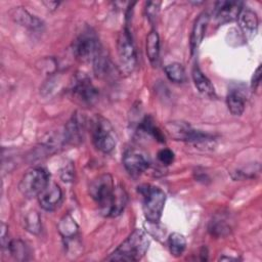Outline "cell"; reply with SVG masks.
Instances as JSON below:
<instances>
[{
    "instance_id": "cell-1",
    "label": "cell",
    "mask_w": 262,
    "mask_h": 262,
    "mask_svg": "<svg viewBox=\"0 0 262 262\" xmlns=\"http://www.w3.org/2000/svg\"><path fill=\"white\" fill-rule=\"evenodd\" d=\"M149 238L142 229H135L108 257L107 261H138L149 247Z\"/></svg>"
},
{
    "instance_id": "cell-2",
    "label": "cell",
    "mask_w": 262,
    "mask_h": 262,
    "mask_svg": "<svg viewBox=\"0 0 262 262\" xmlns=\"http://www.w3.org/2000/svg\"><path fill=\"white\" fill-rule=\"evenodd\" d=\"M142 199V210L147 221L158 223L162 217L166 202V193L158 186L142 184L138 187Z\"/></svg>"
},
{
    "instance_id": "cell-3",
    "label": "cell",
    "mask_w": 262,
    "mask_h": 262,
    "mask_svg": "<svg viewBox=\"0 0 262 262\" xmlns=\"http://www.w3.org/2000/svg\"><path fill=\"white\" fill-rule=\"evenodd\" d=\"M113 177L110 174H101L93 179L89 185V193L96 202L103 216L106 215L116 191Z\"/></svg>"
},
{
    "instance_id": "cell-4",
    "label": "cell",
    "mask_w": 262,
    "mask_h": 262,
    "mask_svg": "<svg viewBox=\"0 0 262 262\" xmlns=\"http://www.w3.org/2000/svg\"><path fill=\"white\" fill-rule=\"evenodd\" d=\"M91 135L94 146L103 154H110L116 146V136L108 120L96 116L91 122Z\"/></svg>"
},
{
    "instance_id": "cell-5",
    "label": "cell",
    "mask_w": 262,
    "mask_h": 262,
    "mask_svg": "<svg viewBox=\"0 0 262 262\" xmlns=\"http://www.w3.org/2000/svg\"><path fill=\"white\" fill-rule=\"evenodd\" d=\"M49 183V174L42 167L29 169L18 183V189L26 198H36Z\"/></svg>"
},
{
    "instance_id": "cell-6",
    "label": "cell",
    "mask_w": 262,
    "mask_h": 262,
    "mask_svg": "<svg viewBox=\"0 0 262 262\" xmlns=\"http://www.w3.org/2000/svg\"><path fill=\"white\" fill-rule=\"evenodd\" d=\"M101 51L98 39L91 30L84 31L73 42V53L82 62H93Z\"/></svg>"
},
{
    "instance_id": "cell-7",
    "label": "cell",
    "mask_w": 262,
    "mask_h": 262,
    "mask_svg": "<svg viewBox=\"0 0 262 262\" xmlns=\"http://www.w3.org/2000/svg\"><path fill=\"white\" fill-rule=\"evenodd\" d=\"M117 51L121 73L124 75L131 74L136 67V51L132 42V37L127 28L119 35Z\"/></svg>"
},
{
    "instance_id": "cell-8",
    "label": "cell",
    "mask_w": 262,
    "mask_h": 262,
    "mask_svg": "<svg viewBox=\"0 0 262 262\" xmlns=\"http://www.w3.org/2000/svg\"><path fill=\"white\" fill-rule=\"evenodd\" d=\"M72 97L83 105H92L98 98V90L91 80L84 74H79L74 78L71 86Z\"/></svg>"
},
{
    "instance_id": "cell-9",
    "label": "cell",
    "mask_w": 262,
    "mask_h": 262,
    "mask_svg": "<svg viewBox=\"0 0 262 262\" xmlns=\"http://www.w3.org/2000/svg\"><path fill=\"white\" fill-rule=\"evenodd\" d=\"M166 130L169 135L176 139L189 142H204L212 138L208 133L193 129L189 124L182 121L169 122L166 125Z\"/></svg>"
},
{
    "instance_id": "cell-10",
    "label": "cell",
    "mask_w": 262,
    "mask_h": 262,
    "mask_svg": "<svg viewBox=\"0 0 262 262\" xmlns=\"http://www.w3.org/2000/svg\"><path fill=\"white\" fill-rule=\"evenodd\" d=\"M123 165L131 176L137 177L148 168L149 161L142 152L133 148H129L124 152Z\"/></svg>"
},
{
    "instance_id": "cell-11",
    "label": "cell",
    "mask_w": 262,
    "mask_h": 262,
    "mask_svg": "<svg viewBox=\"0 0 262 262\" xmlns=\"http://www.w3.org/2000/svg\"><path fill=\"white\" fill-rule=\"evenodd\" d=\"M85 123V118L76 112L64 127L63 142L74 145L79 144L84 137Z\"/></svg>"
},
{
    "instance_id": "cell-12",
    "label": "cell",
    "mask_w": 262,
    "mask_h": 262,
    "mask_svg": "<svg viewBox=\"0 0 262 262\" xmlns=\"http://www.w3.org/2000/svg\"><path fill=\"white\" fill-rule=\"evenodd\" d=\"M243 9L241 1H218L215 4V18L219 25L237 19Z\"/></svg>"
},
{
    "instance_id": "cell-13",
    "label": "cell",
    "mask_w": 262,
    "mask_h": 262,
    "mask_svg": "<svg viewBox=\"0 0 262 262\" xmlns=\"http://www.w3.org/2000/svg\"><path fill=\"white\" fill-rule=\"evenodd\" d=\"M37 198L42 209L53 211L58 208L62 202V191L57 183L49 182Z\"/></svg>"
},
{
    "instance_id": "cell-14",
    "label": "cell",
    "mask_w": 262,
    "mask_h": 262,
    "mask_svg": "<svg viewBox=\"0 0 262 262\" xmlns=\"http://www.w3.org/2000/svg\"><path fill=\"white\" fill-rule=\"evenodd\" d=\"M237 20L239 29L247 39H250L256 35L258 31V17L256 12L248 7H243Z\"/></svg>"
},
{
    "instance_id": "cell-15",
    "label": "cell",
    "mask_w": 262,
    "mask_h": 262,
    "mask_svg": "<svg viewBox=\"0 0 262 262\" xmlns=\"http://www.w3.org/2000/svg\"><path fill=\"white\" fill-rule=\"evenodd\" d=\"M210 20V15L208 12L203 11L195 19L193 27H192V31H191V35H190V50L191 53H193L199 46L201 45L204 37H205V33L208 27Z\"/></svg>"
},
{
    "instance_id": "cell-16",
    "label": "cell",
    "mask_w": 262,
    "mask_h": 262,
    "mask_svg": "<svg viewBox=\"0 0 262 262\" xmlns=\"http://www.w3.org/2000/svg\"><path fill=\"white\" fill-rule=\"evenodd\" d=\"M193 83L203 95L208 97H214L215 96V89L209 78L201 71V69L198 66H194L191 72Z\"/></svg>"
},
{
    "instance_id": "cell-17",
    "label": "cell",
    "mask_w": 262,
    "mask_h": 262,
    "mask_svg": "<svg viewBox=\"0 0 262 262\" xmlns=\"http://www.w3.org/2000/svg\"><path fill=\"white\" fill-rule=\"evenodd\" d=\"M128 201V195L121 185L116 186V191L113 196L111 206L105 217H117L119 216L125 209Z\"/></svg>"
},
{
    "instance_id": "cell-18",
    "label": "cell",
    "mask_w": 262,
    "mask_h": 262,
    "mask_svg": "<svg viewBox=\"0 0 262 262\" xmlns=\"http://www.w3.org/2000/svg\"><path fill=\"white\" fill-rule=\"evenodd\" d=\"M12 17L21 26H25L32 30H40L43 27V23L39 18L32 15L26 9H23L20 7L13 9Z\"/></svg>"
},
{
    "instance_id": "cell-19",
    "label": "cell",
    "mask_w": 262,
    "mask_h": 262,
    "mask_svg": "<svg viewBox=\"0 0 262 262\" xmlns=\"http://www.w3.org/2000/svg\"><path fill=\"white\" fill-rule=\"evenodd\" d=\"M229 112L233 116H241L245 111V96L238 90H230L226 97Z\"/></svg>"
},
{
    "instance_id": "cell-20",
    "label": "cell",
    "mask_w": 262,
    "mask_h": 262,
    "mask_svg": "<svg viewBox=\"0 0 262 262\" xmlns=\"http://www.w3.org/2000/svg\"><path fill=\"white\" fill-rule=\"evenodd\" d=\"M146 54L150 63L156 66L160 55V38L155 30L150 31L146 37Z\"/></svg>"
},
{
    "instance_id": "cell-21",
    "label": "cell",
    "mask_w": 262,
    "mask_h": 262,
    "mask_svg": "<svg viewBox=\"0 0 262 262\" xmlns=\"http://www.w3.org/2000/svg\"><path fill=\"white\" fill-rule=\"evenodd\" d=\"M58 231L63 238L71 239L76 236L78 232V225L70 215H66L58 223Z\"/></svg>"
},
{
    "instance_id": "cell-22",
    "label": "cell",
    "mask_w": 262,
    "mask_h": 262,
    "mask_svg": "<svg viewBox=\"0 0 262 262\" xmlns=\"http://www.w3.org/2000/svg\"><path fill=\"white\" fill-rule=\"evenodd\" d=\"M168 247L170 253L175 256L179 257L183 254L186 248V239L183 234L179 232H173L168 237Z\"/></svg>"
},
{
    "instance_id": "cell-23",
    "label": "cell",
    "mask_w": 262,
    "mask_h": 262,
    "mask_svg": "<svg viewBox=\"0 0 262 262\" xmlns=\"http://www.w3.org/2000/svg\"><path fill=\"white\" fill-rule=\"evenodd\" d=\"M165 74L168 77V79L175 83H182L185 81V71L182 67V64L178 62H171L168 63L164 68Z\"/></svg>"
},
{
    "instance_id": "cell-24",
    "label": "cell",
    "mask_w": 262,
    "mask_h": 262,
    "mask_svg": "<svg viewBox=\"0 0 262 262\" xmlns=\"http://www.w3.org/2000/svg\"><path fill=\"white\" fill-rule=\"evenodd\" d=\"M139 130L145 134H148L150 136H152L156 140L160 141V142H164L165 138L164 135L162 133V131L154 124V121L150 117H145L140 125H139Z\"/></svg>"
},
{
    "instance_id": "cell-25",
    "label": "cell",
    "mask_w": 262,
    "mask_h": 262,
    "mask_svg": "<svg viewBox=\"0 0 262 262\" xmlns=\"http://www.w3.org/2000/svg\"><path fill=\"white\" fill-rule=\"evenodd\" d=\"M209 232L215 237H224L230 233V226L224 219L215 218L209 224Z\"/></svg>"
},
{
    "instance_id": "cell-26",
    "label": "cell",
    "mask_w": 262,
    "mask_h": 262,
    "mask_svg": "<svg viewBox=\"0 0 262 262\" xmlns=\"http://www.w3.org/2000/svg\"><path fill=\"white\" fill-rule=\"evenodd\" d=\"M7 249L16 260H26L29 254L26 244L20 239H13L7 244Z\"/></svg>"
},
{
    "instance_id": "cell-27",
    "label": "cell",
    "mask_w": 262,
    "mask_h": 262,
    "mask_svg": "<svg viewBox=\"0 0 262 262\" xmlns=\"http://www.w3.org/2000/svg\"><path fill=\"white\" fill-rule=\"evenodd\" d=\"M25 224L28 231L34 234H38L41 231V220L40 216L36 211H31L25 218Z\"/></svg>"
},
{
    "instance_id": "cell-28",
    "label": "cell",
    "mask_w": 262,
    "mask_h": 262,
    "mask_svg": "<svg viewBox=\"0 0 262 262\" xmlns=\"http://www.w3.org/2000/svg\"><path fill=\"white\" fill-rule=\"evenodd\" d=\"M157 157H158V160L163 165H166V166L172 164L173 161H174V152L171 149H169V148H162V149H160L158 155H157Z\"/></svg>"
},
{
    "instance_id": "cell-29",
    "label": "cell",
    "mask_w": 262,
    "mask_h": 262,
    "mask_svg": "<svg viewBox=\"0 0 262 262\" xmlns=\"http://www.w3.org/2000/svg\"><path fill=\"white\" fill-rule=\"evenodd\" d=\"M160 4H161V2H159V1H149L146 3L145 11H146V15L148 16V18L150 20L152 18H156L159 8H160Z\"/></svg>"
},
{
    "instance_id": "cell-30",
    "label": "cell",
    "mask_w": 262,
    "mask_h": 262,
    "mask_svg": "<svg viewBox=\"0 0 262 262\" xmlns=\"http://www.w3.org/2000/svg\"><path fill=\"white\" fill-rule=\"evenodd\" d=\"M260 82H261V66H258L251 80V87L253 91H255L259 87Z\"/></svg>"
},
{
    "instance_id": "cell-31",
    "label": "cell",
    "mask_w": 262,
    "mask_h": 262,
    "mask_svg": "<svg viewBox=\"0 0 262 262\" xmlns=\"http://www.w3.org/2000/svg\"><path fill=\"white\" fill-rule=\"evenodd\" d=\"M60 176L63 181H72L74 177V168L72 166V163H70L66 168L61 171Z\"/></svg>"
}]
</instances>
